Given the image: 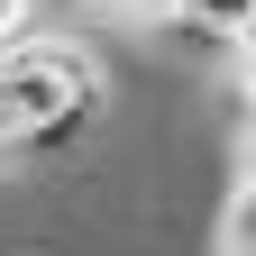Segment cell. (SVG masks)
<instances>
[{"mask_svg":"<svg viewBox=\"0 0 256 256\" xmlns=\"http://www.w3.org/2000/svg\"><path fill=\"white\" fill-rule=\"evenodd\" d=\"M229 256H256V183H238V210H229Z\"/></svg>","mask_w":256,"mask_h":256,"instance_id":"2","label":"cell"},{"mask_svg":"<svg viewBox=\"0 0 256 256\" xmlns=\"http://www.w3.org/2000/svg\"><path fill=\"white\" fill-rule=\"evenodd\" d=\"M238 174L256 183V92H247V110H238Z\"/></svg>","mask_w":256,"mask_h":256,"instance_id":"3","label":"cell"},{"mask_svg":"<svg viewBox=\"0 0 256 256\" xmlns=\"http://www.w3.org/2000/svg\"><path fill=\"white\" fill-rule=\"evenodd\" d=\"M156 10H165V18H183L192 37H220V46H229L238 28L256 18V0H156Z\"/></svg>","mask_w":256,"mask_h":256,"instance_id":"1","label":"cell"}]
</instances>
